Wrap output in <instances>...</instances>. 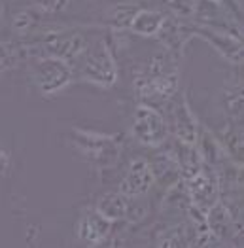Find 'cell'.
Returning a JSON list of instances; mask_svg holds the SVG:
<instances>
[{"instance_id": "1", "label": "cell", "mask_w": 244, "mask_h": 248, "mask_svg": "<svg viewBox=\"0 0 244 248\" xmlns=\"http://www.w3.org/2000/svg\"><path fill=\"white\" fill-rule=\"evenodd\" d=\"M74 76L81 82L106 89L116 85L120 78V66L106 38H97L89 44L80 61L74 64Z\"/></svg>"}, {"instance_id": "2", "label": "cell", "mask_w": 244, "mask_h": 248, "mask_svg": "<svg viewBox=\"0 0 244 248\" xmlns=\"http://www.w3.org/2000/svg\"><path fill=\"white\" fill-rule=\"evenodd\" d=\"M68 144L76 154H80L81 159H85L97 170H106L120 161L122 155V142L118 137L104 135L99 131H87V129H72Z\"/></svg>"}, {"instance_id": "3", "label": "cell", "mask_w": 244, "mask_h": 248, "mask_svg": "<svg viewBox=\"0 0 244 248\" xmlns=\"http://www.w3.org/2000/svg\"><path fill=\"white\" fill-rule=\"evenodd\" d=\"M27 68L30 80L38 89L42 97H57L74 82V66L61 59L40 57V55H27Z\"/></svg>"}, {"instance_id": "4", "label": "cell", "mask_w": 244, "mask_h": 248, "mask_svg": "<svg viewBox=\"0 0 244 248\" xmlns=\"http://www.w3.org/2000/svg\"><path fill=\"white\" fill-rule=\"evenodd\" d=\"M131 135L133 139L142 146L148 148H161L167 144L170 131L159 108L152 106V104H138L135 108V116H133V124H131Z\"/></svg>"}, {"instance_id": "5", "label": "cell", "mask_w": 244, "mask_h": 248, "mask_svg": "<svg viewBox=\"0 0 244 248\" xmlns=\"http://www.w3.org/2000/svg\"><path fill=\"white\" fill-rule=\"evenodd\" d=\"M165 106H167L165 120H167L168 131L174 137V140H180L185 144H197L199 135H201V125L187 103V99L180 93H176Z\"/></svg>"}, {"instance_id": "6", "label": "cell", "mask_w": 244, "mask_h": 248, "mask_svg": "<svg viewBox=\"0 0 244 248\" xmlns=\"http://www.w3.org/2000/svg\"><path fill=\"white\" fill-rule=\"evenodd\" d=\"M183 186H185L191 207L197 208L204 218H206V212L214 207L220 201V197H222L220 174L214 170V167L206 165V163H204L203 169L195 176L185 180Z\"/></svg>"}, {"instance_id": "7", "label": "cell", "mask_w": 244, "mask_h": 248, "mask_svg": "<svg viewBox=\"0 0 244 248\" xmlns=\"http://www.w3.org/2000/svg\"><path fill=\"white\" fill-rule=\"evenodd\" d=\"M114 222L108 220L104 214H101L97 208H87L76 224V237L83 247L99 248L104 247L112 235Z\"/></svg>"}, {"instance_id": "8", "label": "cell", "mask_w": 244, "mask_h": 248, "mask_svg": "<svg viewBox=\"0 0 244 248\" xmlns=\"http://www.w3.org/2000/svg\"><path fill=\"white\" fill-rule=\"evenodd\" d=\"M155 184V172L150 159L146 157H135L127 167L120 182V193L129 199H142L144 195Z\"/></svg>"}, {"instance_id": "9", "label": "cell", "mask_w": 244, "mask_h": 248, "mask_svg": "<svg viewBox=\"0 0 244 248\" xmlns=\"http://www.w3.org/2000/svg\"><path fill=\"white\" fill-rule=\"evenodd\" d=\"M193 36H199V38L206 40L229 62H233L237 66L244 64V42L239 36H235L231 32L210 29V27H203L197 23H193Z\"/></svg>"}, {"instance_id": "10", "label": "cell", "mask_w": 244, "mask_h": 248, "mask_svg": "<svg viewBox=\"0 0 244 248\" xmlns=\"http://www.w3.org/2000/svg\"><path fill=\"white\" fill-rule=\"evenodd\" d=\"M167 14H163L159 10H152V8H140L135 17L131 21L129 31L138 34V36H146V38H157L159 31H161L163 23H165Z\"/></svg>"}, {"instance_id": "11", "label": "cell", "mask_w": 244, "mask_h": 248, "mask_svg": "<svg viewBox=\"0 0 244 248\" xmlns=\"http://www.w3.org/2000/svg\"><path fill=\"white\" fill-rule=\"evenodd\" d=\"M44 25H46L44 16H42L34 6L21 8L19 12L14 14V17H12V31H14V34L17 38H21V40H27V38L34 36Z\"/></svg>"}, {"instance_id": "12", "label": "cell", "mask_w": 244, "mask_h": 248, "mask_svg": "<svg viewBox=\"0 0 244 248\" xmlns=\"http://www.w3.org/2000/svg\"><path fill=\"white\" fill-rule=\"evenodd\" d=\"M199 229L189 228L187 224L168 226L155 237V248H187L197 239Z\"/></svg>"}, {"instance_id": "13", "label": "cell", "mask_w": 244, "mask_h": 248, "mask_svg": "<svg viewBox=\"0 0 244 248\" xmlns=\"http://www.w3.org/2000/svg\"><path fill=\"white\" fill-rule=\"evenodd\" d=\"M206 228L218 239L231 235V231L235 228V218H233L231 210L224 205V201H218L206 212Z\"/></svg>"}, {"instance_id": "14", "label": "cell", "mask_w": 244, "mask_h": 248, "mask_svg": "<svg viewBox=\"0 0 244 248\" xmlns=\"http://www.w3.org/2000/svg\"><path fill=\"white\" fill-rule=\"evenodd\" d=\"M129 205H131V199L125 197L123 193H120V191H108V193H104V195L99 197L95 208H97L101 214H104L108 220L116 222V220L127 218V214H129Z\"/></svg>"}, {"instance_id": "15", "label": "cell", "mask_w": 244, "mask_h": 248, "mask_svg": "<svg viewBox=\"0 0 244 248\" xmlns=\"http://www.w3.org/2000/svg\"><path fill=\"white\" fill-rule=\"evenodd\" d=\"M27 59L25 49L19 42L0 40V78L17 70L19 64H23Z\"/></svg>"}, {"instance_id": "16", "label": "cell", "mask_w": 244, "mask_h": 248, "mask_svg": "<svg viewBox=\"0 0 244 248\" xmlns=\"http://www.w3.org/2000/svg\"><path fill=\"white\" fill-rule=\"evenodd\" d=\"M140 10V6H135V4H129V2H120L116 4L108 16H106V23L116 29V31H129L131 27V21L135 17V14Z\"/></svg>"}, {"instance_id": "17", "label": "cell", "mask_w": 244, "mask_h": 248, "mask_svg": "<svg viewBox=\"0 0 244 248\" xmlns=\"http://www.w3.org/2000/svg\"><path fill=\"white\" fill-rule=\"evenodd\" d=\"M225 108L231 116H237L241 110L244 108V85H233L227 87L224 95Z\"/></svg>"}, {"instance_id": "18", "label": "cell", "mask_w": 244, "mask_h": 248, "mask_svg": "<svg viewBox=\"0 0 244 248\" xmlns=\"http://www.w3.org/2000/svg\"><path fill=\"white\" fill-rule=\"evenodd\" d=\"M172 16L176 17H182V19H193L195 16V10H197V4L199 0H167Z\"/></svg>"}, {"instance_id": "19", "label": "cell", "mask_w": 244, "mask_h": 248, "mask_svg": "<svg viewBox=\"0 0 244 248\" xmlns=\"http://www.w3.org/2000/svg\"><path fill=\"white\" fill-rule=\"evenodd\" d=\"M34 8L40 12L42 16H55V14H62L68 6L70 0H32Z\"/></svg>"}, {"instance_id": "20", "label": "cell", "mask_w": 244, "mask_h": 248, "mask_svg": "<svg viewBox=\"0 0 244 248\" xmlns=\"http://www.w3.org/2000/svg\"><path fill=\"white\" fill-rule=\"evenodd\" d=\"M12 170V154L0 142V176H8Z\"/></svg>"}, {"instance_id": "21", "label": "cell", "mask_w": 244, "mask_h": 248, "mask_svg": "<svg viewBox=\"0 0 244 248\" xmlns=\"http://www.w3.org/2000/svg\"><path fill=\"white\" fill-rule=\"evenodd\" d=\"M214 2H218L220 6H224L225 10H229L237 19L241 21L244 10H243V6H241V2H239V0H214Z\"/></svg>"}, {"instance_id": "22", "label": "cell", "mask_w": 244, "mask_h": 248, "mask_svg": "<svg viewBox=\"0 0 244 248\" xmlns=\"http://www.w3.org/2000/svg\"><path fill=\"white\" fill-rule=\"evenodd\" d=\"M4 21H6V4L4 0H0V27L4 25Z\"/></svg>"}, {"instance_id": "23", "label": "cell", "mask_w": 244, "mask_h": 248, "mask_svg": "<svg viewBox=\"0 0 244 248\" xmlns=\"http://www.w3.org/2000/svg\"><path fill=\"white\" fill-rule=\"evenodd\" d=\"M241 25H244V14H243V17H241Z\"/></svg>"}, {"instance_id": "24", "label": "cell", "mask_w": 244, "mask_h": 248, "mask_svg": "<svg viewBox=\"0 0 244 248\" xmlns=\"http://www.w3.org/2000/svg\"><path fill=\"white\" fill-rule=\"evenodd\" d=\"M227 248H235V247H227Z\"/></svg>"}]
</instances>
